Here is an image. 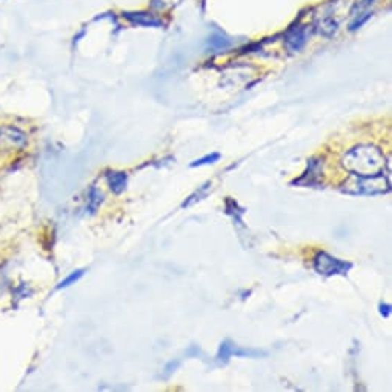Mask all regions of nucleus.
<instances>
[{"instance_id": "obj_1", "label": "nucleus", "mask_w": 392, "mask_h": 392, "mask_svg": "<svg viewBox=\"0 0 392 392\" xmlns=\"http://www.w3.org/2000/svg\"><path fill=\"white\" fill-rule=\"evenodd\" d=\"M341 166L353 176L371 177L391 172L389 159L375 145H357L341 157ZM391 177V176H389Z\"/></svg>"}, {"instance_id": "obj_2", "label": "nucleus", "mask_w": 392, "mask_h": 392, "mask_svg": "<svg viewBox=\"0 0 392 392\" xmlns=\"http://www.w3.org/2000/svg\"><path fill=\"white\" fill-rule=\"evenodd\" d=\"M340 191L348 195H383L391 191V177L386 174L371 177L353 176L340 186Z\"/></svg>"}, {"instance_id": "obj_3", "label": "nucleus", "mask_w": 392, "mask_h": 392, "mask_svg": "<svg viewBox=\"0 0 392 392\" xmlns=\"http://www.w3.org/2000/svg\"><path fill=\"white\" fill-rule=\"evenodd\" d=\"M314 269H316L317 274L325 277L346 276L353 269V263L340 260V258L328 254L325 251H320L314 257Z\"/></svg>"}, {"instance_id": "obj_4", "label": "nucleus", "mask_w": 392, "mask_h": 392, "mask_svg": "<svg viewBox=\"0 0 392 392\" xmlns=\"http://www.w3.org/2000/svg\"><path fill=\"white\" fill-rule=\"evenodd\" d=\"M26 143L28 139L22 130L11 127V125L0 127V148H5L8 151L24 150Z\"/></svg>"}, {"instance_id": "obj_5", "label": "nucleus", "mask_w": 392, "mask_h": 392, "mask_svg": "<svg viewBox=\"0 0 392 392\" xmlns=\"http://www.w3.org/2000/svg\"><path fill=\"white\" fill-rule=\"evenodd\" d=\"M308 42L306 26L299 22L289 26V30L285 34V46L289 53H300Z\"/></svg>"}, {"instance_id": "obj_6", "label": "nucleus", "mask_w": 392, "mask_h": 392, "mask_svg": "<svg viewBox=\"0 0 392 392\" xmlns=\"http://www.w3.org/2000/svg\"><path fill=\"white\" fill-rule=\"evenodd\" d=\"M321 171H323V159L320 157H312L308 160V168L306 171L292 181V185H305V186H314L319 185Z\"/></svg>"}, {"instance_id": "obj_7", "label": "nucleus", "mask_w": 392, "mask_h": 392, "mask_svg": "<svg viewBox=\"0 0 392 392\" xmlns=\"http://www.w3.org/2000/svg\"><path fill=\"white\" fill-rule=\"evenodd\" d=\"M260 357L265 355V353L254 351V349H243L240 346L234 345L231 340H225L220 343L219 351H217V360L220 363H226L231 357Z\"/></svg>"}, {"instance_id": "obj_8", "label": "nucleus", "mask_w": 392, "mask_h": 392, "mask_svg": "<svg viewBox=\"0 0 392 392\" xmlns=\"http://www.w3.org/2000/svg\"><path fill=\"white\" fill-rule=\"evenodd\" d=\"M125 19H128L131 24L140 26H162L163 22L159 17L150 12H125Z\"/></svg>"}, {"instance_id": "obj_9", "label": "nucleus", "mask_w": 392, "mask_h": 392, "mask_svg": "<svg viewBox=\"0 0 392 392\" xmlns=\"http://www.w3.org/2000/svg\"><path fill=\"white\" fill-rule=\"evenodd\" d=\"M107 181L111 191L114 194H122L128 186V174L123 171H108Z\"/></svg>"}, {"instance_id": "obj_10", "label": "nucleus", "mask_w": 392, "mask_h": 392, "mask_svg": "<svg viewBox=\"0 0 392 392\" xmlns=\"http://www.w3.org/2000/svg\"><path fill=\"white\" fill-rule=\"evenodd\" d=\"M317 28H319V33L321 34V36L326 37V39H331L339 31V22L332 16H325L317 24Z\"/></svg>"}, {"instance_id": "obj_11", "label": "nucleus", "mask_w": 392, "mask_h": 392, "mask_svg": "<svg viewBox=\"0 0 392 392\" xmlns=\"http://www.w3.org/2000/svg\"><path fill=\"white\" fill-rule=\"evenodd\" d=\"M102 202H103L102 191L97 190V186H91L88 191V206H87L89 214H96L97 209L100 208Z\"/></svg>"}, {"instance_id": "obj_12", "label": "nucleus", "mask_w": 392, "mask_h": 392, "mask_svg": "<svg viewBox=\"0 0 392 392\" xmlns=\"http://www.w3.org/2000/svg\"><path fill=\"white\" fill-rule=\"evenodd\" d=\"M209 188H211V181H206L205 185H202L197 191H195L194 194H191L190 197H188V200H185L184 203H181V208H188V206L194 205V203L197 202V200H202V197H205V195L208 194Z\"/></svg>"}, {"instance_id": "obj_13", "label": "nucleus", "mask_w": 392, "mask_h": 392, "mask_svg": "<svg viewBox=\"0 0 392 392\" xmlns=\"http://www.w3.org/2000/svg\"><path fill=\"white\" fill-rule=\"evenodd\" d=\"M83 276H85V269H77V271L71 272V274H69L66 278L62 280V282H60L57 286H55V289L60 291V289L68 288V286L75 285Z\"/></svg>"}, {"instance_id": "obj_14", "label": "nucleus", "mask_w": 392, "mask_h": 392, "mask_svg": "<svg viewBox=\"0 0 392 392\" xmlns=\"http://www.w3.org/2000/svg\"><path fill=\"white\" fill-rule=\"evenodd\" d=\"M220 160V154L219 152H213V154H206L205 157L194 160V162L190 165L191 168H197V166H206V165H213L215 162Z\"/></svg>"}, {"instance_id": "obj_15", "label": "nucleus", "mask_w": 392, "mask_h": 392, "mask_svg": "<svg viewBox=\"0 0 392 392\" xmlns=\"http://www.w3.org/2000/svg\"><path fill=\"white\" fill-rule=\"evenodd\" d=\"M226 213L229 215H233L237 222H242V215H243L244 211L239 208V205H237V202L228 199L226 200Z\"/></svg>"}, {"instance_id": "obj_16", "label": "nucleus", "mask_w": 392, "mask_h": 392, "mask_svg": "<svg viewBox=\"0 0 392 392\" xmlns=\"http://www.w3.org/2000/svg\"><path fill=\"white\" fill-rule=\"evenodd\" d=\"M371 16H373V12H363V14H359V17H357L354 22L351 24V26H349V31H355L357 28H360L363 24L368 22V19H371Z\"/></svg>"}, {"instance_id": "obj_17", "label": "nucleus", "mask_w": 392, "mask_h": 392, "mask_svg": "<svg viewBox=\"0 0 392 392\" xmlns=\"http://www.w3.org/2000/svg\"><path fill=\"white\" fill-rule=\"evenodd\" d=\"M379 312L382 314L383 317H389L391 312H392V308H391V305H388V303H380Z\"/></svg>"}, {"instance_id": "obj_18", "label": "nucleus", "mask_w": 392, "mask_h": 392, "mask_svg": "<svg viewBox=\"0 0 392 392\" xmlns=\"http://www.w3.org/2000/svg\"><path fill=\"white\" fill-rule=\"evenodd\" d=\"M373 2L374 0H362V6H369Z\"/></svg>"}]
</instances>
